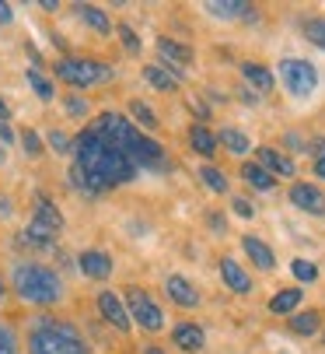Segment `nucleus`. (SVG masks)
I'll list each match as a JSON object with an SVG mask.
<instances>
[{
  "instance_id": "obj_1",
  "label": "nucleus",
  "mask_w": 325,
  "mask_h": 354,
  "mask_svg": "<svg viewBox=\"0 0 325 354\" xmlns=\"http://www.w3.org/2000/svg\"><path fill=\"white\" fill-rule=\"evenodd\" d=\"M140 176V169L130 162L126 151H119L105 133H98L91 123L74 133V158L67 169V179L84 196H101L130 186Z\"/></svg>"
},
{
  "instance_id": "obj_2",
  "label": "nucleus",
  "mask_w": 325,
  "mask_h": 354,
  "mask_svg": "<svg viewBox=\"0 0 325 354\" xmlns=\"http://www.w3.org/2000/svg\"><path fill=\"white\" fill-rule=\"evenodd\" d=\"M91 127H95L98 133H105L119 151H126L130 162H133L140 172H168V165H172V162H168V147L161 144L157 137L144 133L123 109H101V113L91 120Z\"/></svg>"
},
{
  "instance_id": "obj_3",
  "label": "nucleus",
  "mask_w": 325,
  "mask_h": 354,
  "mask_svg": "<svg viewBox=\"0 0 325 354\" xmlns=\"http://www.w3.org/2000/svg\"><path fill=\"white\" fill-rule=\"evenodd\" d=\"M8 284L11 295L21 306L35 309V313H57L67 301V281L57 267H49L39 257H21L11 263L8 270Z\"/></svg>"
},
{
  "instance_id": "obj_4",
  "label": "nucleus",
  "mask_w": 325,
  "mask_h": 354,
  "mask_svg": "<svg viewBox=\"0 0 325 354\" xmlns=\"http://www.w3.org/2000/svg\"><path fill=\"white\" fill-rule=\"evenodd\" d=\"M25 354H95V347L70 316L35 313L25 323Z\"/></svg>"
},
{
  "instance_id": "obj_5",
  "label": "nucleus",
  "mask_w": 325,
  "mask_h": 354,
  "mask_svg": "<svg viewBox=\"0 0 325 354\" xmlns=\"http://www.w3.org/2000/svg\"><path fill=\"white\" fill-rule=\"evenodd\" d=\"M52 77L60 84H67V91H91L98 84L116 81V67L105 64L98 57H84V53H70V57H57L52 60Z\"/></svg>"
},
{
  "instance_id": "obj_6",
  "label": "nucleus",
  "mask_w": 325,
  "mask_h": 354,
  "mask_svg": "<svg viewBox=\"0 0 325 354\" xmlns=\"http://www.w3.org/2000/svg\"><path fill=\"white\" fill-rule=\"evenodd\" d=\"M123 301L130 309V319H133V330H140L144 337L157 340L161 333L168 330V316H165V306L157 301V295L144 284H123Z\"/></svg>"
},
{
  "instance_id": "obj_7",
  "label": "nucleus",
  "mask_w": 325,
  "mask_h": 354,
  "mask_svg": "<svg viewBox=\"0 0 325 354\" xmlns=\"http://www.w3.org/2000/svg\"><path fill=\"white\" fill-rule=\"evenodd\" d=\"M273 71H277L280 88L294 98V102H308V98L318 91V84H322V74H318V67L308 57H280V64Z\"/></svg>"
},
{
  "instance_id": "obj_8",
  "label": "nucleus",
  "mask_w": 325,
  "mask_h": 354,
  "mask_svg": "<svg viewBox=\"0 0 325 354\" xmlns=\"http://www.w3.org/2000/svg\"><path fill=\"white\" fill-rule=\"evenodd\" d=\"M91 301H95L98 319L112 330V333H119V337H130V333H133V319H130V309H126L119 288H98Z\"/></svg>"
},
{
  "instance_id": "obj_9",
  "label": "nucleus",
  "mask_w": 325,
  "mask_h": 354,
  "mask_svg": "<svg viewBox=\"0 0 325 354\" xmlns=\"http://www.w3.org/2000/svg\"><path fill=\"white\" fill-rule=\"evenodd\" d=\"M287 204L294 211H301L304 218L322 221L325 218V186L315 179H294V183H287Z\"/></svg>"
},
{
  "instance_id": "obj_10",
  "label": "nucleus",
  "mask_w": 325,
  "mask_h": 354,
  "mask_svg": "<svg viewBox=\"0 0 325 354\" xmlns=\"http://www.w3.org/2000/svg\"><path fill=\"white\" fill-rule=\"evenodd\" d=\"M154 53H157V64H165V67L186 84V74H189V67H193V60H196V53H193L189 42H179V39H172V35H157V39H154Z\"/></svg>"
},
{
  "instance_id": "obj_11",
  "label": "nucleus",
  "mask_w": 325,
  "mask_h": 354,
  "mask_svg": "<svg viewBox=\"0 0 325 354\" xmlns=\"http://www.w3.org/2000/svg\"><path fill=\"white\" fill-rule=\"evenodd\" d=\"M203 11L213 21H224V25H255V21H262V8L248 4V0H206Z\"/></svg>"
},
{
  "instance_id": "obj_12",
  "label": "nucleus",
  "mask_w": 325,
  "mask_h": 354,
  "mask_svg": "<svg viewBox=\"0 0 325 354\" xmlns=\"http://www.w3.org/2000/svg\"><path fill=\"white\" fill-rule=\"evenodd\" d=\"M168 344H172L179 354H203V351H206V326H203L196 316H182V319L172 323Z\"/></svg>"
},
{
  "instance_id": "obj_13",
  "label": "nucleus",
  "mask_w": 325,
  "mask_h": 354,
  "mask_svg": "<svg viewBox=\"0 0 325 354\" xmlns=\"http://www.w3.org/2000/svg\"><path fill=\"white\" fill-rule=\"evenodd\" d=\"M161 291H165L168 306H175L179 313H196L203 306V291L186 277V274H165V281H161Z\"/></svg>"
},
{
  "instance_id": "obj_14",
  "label": "nucleus",
  "mask_w": 325,
  "mask_h": 354,
  "mask_svg": "<svg viewBox=\"0 0 325 354\" xmlns=\"http://www.w3.org/2000/svg\"><path fill=\"white\" fill-rule=\"evenodd\" d=\"M77 274L84 281H95V284H105L108 277L116 274V257L101 245H88L77 252Z\"/></svg>"
},
{
  "instance_id": "obj_15",
  "label": "nucleus",
  "mask_w": 325,
  "mask_h": 354,
  "mask_svg": "<svg viewBox=\"0 0 325 354\" xmlns=\"http://www.w3.org/2000/svg\"><path fill=\"white\" fill-rule=\"evenodd\" d=\"M252 158L269 172V176H277L280 183H294V179H301V169H297V162L287 155V151H280L277 144H259L255 151H252Z\"/></svg>"
},
{
  "instance_id": "obj_16",
  "label": "nucleus",
  "mask_w": 325,
  "mask_h": 354,
  "mask_svg": "<svg viewBox=\"0 0 325 354\" xmlns=\"http://www.w3.org/2000/svg\"><path fill=\"white\" fill-rule=\"evenodd\" d=\"M217 277H221V284H224L231 295H238V298L255 295V277H252V270H248L242 260L228 257V252L217 260Z\"/></svg>"
},
{
  "instance_id": "obj_17",
  "label": "nucleus",
  "mask_w": 325,
  "mask_h": 354,
  "mask_svg": "<svg viewBox=\"0 0 325 354\" xmlns=\"http://www.w3.org/2000/svg\"><path fill=\"white\" fill-rule=\"evenodd\" d=\"M238 245H242V252H245V260H248L252 270H259V274H273L277 270V252H273V245H269L262 235L245 232V235H238Z\"/></svg>"
},
{
  "instance_id": "obj_18",
  "label": "nucleus",
  "mask_w": 325,
  "mask_h": 354,
  "mask_svg": "<svg viewBox=\"0 0 325 354\" xmlns=\"http://www.w3.org/2000/svg\"><path fill=\"white\" fill-rule=\"evenodd\" d=\"M238 77H242V84H248L259 98H269L277 91V71L269 67V64H262V60H242L238 64Z\"/></svg>"
},
{
  "instance_id": "obj_19",
  "label": "nucleus",
  "mask_w": 325,
  "mask_h": 354,
  "mask_svg": "<svg viewBox=\"0 0 325 354\" xmlns=\"http://www.w3.org/2000/svg\"><path fill=\"white\" fill-rule=\"evenodd\" d=\"M186 147L193 151V155L199 162H217V155H221V144H217V130L210 123H189L186 127Z\"/></svg>"
},
{
  "instance_id": "obj_20",
  "label": "nucleus",
  "mask_w": 325,
  "mask_h": 354,
  "mask_svg": "<svg viewBox=\"0 0 325 354\" xmlns=\"http://www.w3.org/2000/svg\"><path fill=\"white\" fill-rule=\"evenodd\" d=\"M217 144H221V151H224V155H231L238 165L248 162V155L255 151L252 137H248L238 123H221V127H217Z\"/></svg>"
},
{
  "instance_id": "obj_21",
  "label": "nucleus",
  "mask_w": 325,
  "mask_h": 354,
  "mask_svg": "<svg viewBox=\"0 0 325 354\" xmlns=\"http://www.w3.org/2000/svg\"><path fill=\"white\" fill-rule=\"evenodd\" d=\"M284 326H287V333H294L297 340H315V337H322V333H325V309L308 306V309L294 313Z\"/></svg>"
},
{
  "instance_id": "obj_22",
  "label": "nucleus",
  "mask_w": 325,
  "mask_h": 354,
  "mask_svg": "<svg viewBox=\"0 0 325 354\" xmlns=\"http://www.w3.org/2000/svg\"><path fill=\"white\" fill-rule=\"evenodd\" d=\"M304 309V288L301 284H290V288H277L266 301V313L269 316H280V319H290L294 313Z\"/></svg>"
},
{
  "instance_id": "obj_23",
  "label": "nucleus",
  "mask_w": 325,
  "mask_h": 354,
  "mask_svg": "<svg viewBox=\"0 0 325 354\" xmlns=\"http://www.w3.org/2000/svg\"><path fill=\"white\" fill-rule=\"evenodd\" d=\"M28 218L32 221H39V225H46V228H52V232H63V214H60V207H57V200H52L49 193H42V189H35L32 193V204H28Z\"/></svg>"
},
{
  "instance_id": "obj_24",
  "label": "nucleus",
  "mask_w": 325,
  "mask_h": 354,
  "mask_svg": "<svg viewBox=\"0 0 325 354\" xmlns=\"http://www.w3.org/2000/svg\"><path fill=\"white\" fill-rule=\"evenodd\" d=\"M70 11H74V18H77L81 25H88L95 35H112V32H116L112 15H108L105 8H98V4H70Z\"/></svg>"
},
{
  "instance_id": "obj_25",
  "label": "nucleus",
  "mask_w": 325,
  "mask_h": 354,
  "mask_svg": "<svg viewBox=\"0 0 325 354\" xmlns=\"http://www.w3.org/2000/svg\"><path fill=\"white\" fill-rule=\"evenodd\" d=\"M238 179L248 186V193H277V186H280V179L269 176L255 158H248V162L238 165Z\"/></svg>"
},
{
  "instance_id": "obj_26",
  "label": "nucleus",
  "mask_w": 325,
  "mask_h": 354,
  "mask_svg": "<svg viewBox=\"0 0 325 354\" xmlns=\"http://www.w3.org/2000/svg\"><path fill=\"white\" fill-rule=\"evenodd\" d=\"M140 74H144V81H147L154 91H161V95H182V81H179L165 64L150 60V64H144V67H140Z\"/></svg>"
},
{
  "instance_id": "obj_27",
  "label": "nucleus",
  "mask_w": 325,
  "mask_h": 354,
  "mask_svg": "<svg viewBox=\"0 0 325 354\" xmlns=\"http://www.w3.org/2000/svg\"><path fill=\"white\" fill-rule=\"evenodd\" d=\"M311 130H304V127H287L280 137H277V147L280 151H287V155L297 162V158H311Z\"/></svg>"
},
{
  "instance_id": "obj_28",
  "label": "nucleus",
  "mask_w": 325,
  "mask_h": 354,
  "mask_svg": "<svg viewBox=\"0 0 325 354\" xmlns=\"http://www.w3.org/2000/svg\"><path fill=\"white\" fill-rule=\"evenodd\" d=\"M196 176H199V183H203L213 196H231V176H228V169H221L217 162H199Z\"/></svg>"
},
{
  "instance_id": "obj_29",
  "label": "nucleus",
  "mask_w": 325,
  "mask_h": 354,
  "mask_svg": "<svg viewBox=\"0 0 325 354\" xmlns=\"http://www.w3.org/2000/svg\"><path fill=\"white\" fill-rule=\"evenodd\" d=\"M60 102H63V113H67V120H74V123H91L98 113H95V106H91V98L84 95V91H63L60 95Z\"/></svg>"
},
{
  "instance_id": "obj_30",
  "label": "nucleus",
  "mask_w": 325,
  "mask_h": 354,
  "mask_svg": "<svg viewBox=\"0 0 325 354\" xmlns=\"http://www.w3.org/2000/svg\"><path fill=\"white\" fill-rule=\"evenodd\" d=\"M123 113H126V116H130L144 133H150V137H154V133H161V116L144 102V98H126V109H123Z\"/></svg>"
},
{
  "instance_id": "obj_31",
  "label": "nucleus",
  "mask_w": 325,
  "mask_h": 354,
  "mask_svg": "<svg viewBox=\"0 0 325 354\" xmlns=\"http://www.w3.org/2000/svg\"><path fill=\"white\" fill-rule=\"evenodd\" d=\"M297 32H301V39L308 46H315V49L325 53V15H301L297 18Z\"/></svg>"
},
{
  "instance_id": "obj_32",
  "label": "nucleus",
  "mask_w": 325,
  "mask_h": 354,
  "mask_svg": "<svg viewBox=\"0 0 325 354\" xmlns=\"http://www.w3.org/2000/svg\"><path fill=\"white\" fill-rule=\"evenodd\" d=\"M18 144H21V151H25L28 162H42V158L49 155L46 137H42L35 127H21V130H18Z\"/></svg>"
},
{
  "instance_id": "obj_33",
  "label": "nucleus",
  "mask_w": 325,
  "mask_h": 354,
  "mask_svg": "<svg viewBox=\"0 0 325 354\" xmlns=\"http://www.w3.org/2000/svg\"><path fill=\"white\" fill-rule=\"evenodd\" d=\"M0 354H25V330L14 319H0Z\"/></svg>"
},
{
  "instance_id": "obj_34",
  "label": "nucleus",
  "mask_w": 325,
  "mask_h": 354,
  "mask_svg": "<svg viewBox=\"0 0 325 354\" xmlns=\"http://www.w3.org/2000/svg\"><path fill=\"white\" fill-rule=\"evenodd\" d=\"M42 137H46V147L57 158H74V133H67L63 127H49Z\"/></svg>"
},
{
  "instance_id": "obj_35",
  "label": "nucleus",
  "mask_w": 325,
  "mask_h": 354,
  "mask_svg": "<svg viewBox=\"0 0 325 354\" xmlns=\"http://www.w3.org/2000/svg\"><path fill=\"white\" fill-rule=\"evenodd\" d=\"M25 81H28V88L35 91L39 102H46V106H49L52 98H57V84H52V81H49V77H46L39 67H28V71H25Z\"/></svg>"
},
{
  "instance_id": "obj_36",
  "label": "nucleus",
  "mask_w": 325,
  "mask_h": 354,
  "mask_svg": "<svg viewBox=\"0 0 325 354\" xmlns=\"http://www.w3.org/2000/svg\"><path fill=\"white\" fill-rule=\"evenodd\" d=\"M116 35H119V46L126 57H140L144 53V39L137 35V28L130 21H116Z\"/></svg>"
},
{
  "instance_id": "obj_37",
  "label": "nucleus",
  "mask_w": 325,
  "mask_h": 354,
  "mask_svg": "<svg viewBox=\"0 0 325 354\" xmlns=\"http://www.w3.org/2000/svg\"><path fill=\"white\" fill-rule=\"evenodd\" d=\"M308 172L315 183H325V133H315L311 137V162H308Z\"/></svg>"
},
{
  "instance_id": "obj_38",
  "label": "nucleus",
  "mask_w": 325,
  "mask_h": 354,
  "mask_svg": "<svg viewBox=\"0 0 325 354\" xmlns=\"http://www.w3.org/2000/svg\"><path fill=\"white\" fill-rule=\"evenodd\" d=\"M290 274H294V281L304 288V284H318V277H322V270H318V263L315 260H304V257H294L290 260Z\"/></svg>"
},
{
  "instance_id": "obj_39",
  "label": "nucleus",
  "mask_w": 325,
  "mask_h": 354,
  "mask_svg": "<svg viewBox=\"0 0 325 354\" xmlns=\"http://www.w3.org/2000/svg\"><path fill=\"white\" fill-rule=\"evenodd\" d=\"M228 204H231V211L242 218V221H252L255 214H259V207H255V200L248 196V193H231L228 196Z\"/></svg>"
},
{
  "instance_id": "obj_40",
  "label": "nucleus",
  "mask_w": 325,
  "mask_h": 354,
  "mask_svg": "<svg viewBox=\"0 0 325 354\" xmlns=\"http://www.w3.org/2000/svg\"><path fill=\"white\" fill-rule=\"evenodd\" d=\"M206 221H210V228H213L217 235H224V232H228V218H224V214H217V211H206Z\"/></svg>"
},
{
  "instance_id": "obj_41",
  "label": "nucleus",
  "mask_w": 325,
  "mask_h": 354,
  "mask_svg": "<svg viewBox=\"0 0 325 354\" xmlns=\"http://www.w3.org/2000/svg\"><path fill=\"white\" fill-rule=\"evenodd\" d=\"M0 144H4V147H14L18 144V130L11 123H0Z\"/></svg>"
},
{
  "instance_id": "obj_42",
  "label": "nucleus",
  "mask_w": 325,
  "mask_h": 354,
  "mask_svg": "<svg viewBox=\"0 0 325 354\" xmlns=\"http://www.w3.org/2000/svg\"><path fill=\"white\" fill-rule=\"evenodd\" d=\"M238 102H245V106H259L262 102V98L248 88V84H238Z\"/></svg>"
},
{
  "instance_id": "obj_43",
  "label": "nucleus",
  "mask_w": 325,
  "mask_h": 354,
  "mask_svg": "<svg viewBox=\"0 0 325 354\" xmlns=\"http://www.w3.org/2000/svg\"><path fill=\"white\" fill-rule=\"evenodd\" d=\"M11 25H14V8L8 0H0V28H11Z\"/></svg>"
},
{
  "instance_id": "obj_44",
  "label": "nucleus",
  "mask_w": 325,
  "mask_h": 354,
  "mask_svg": "<svg viewBox=\"0 0 325 354\" xmlns=\"http://www.w3.org/2000/svg\"><path fill=\"white\" fill-rule=\"evenodd\" d=\"M137 354H172L165 344H161V340H147V344H140V351Z\"/></svg>"
},
{
  "instance_id": "obj_45",
  "label": "nucleus",
  "mask_w": 325,
  "mask_h": 354,
  "mask_svg": "<svg viewBox=\"0 0 325 354\" xmlns=\"http://www.w3.org/2000/svg\"><path fill=\"white\" fill-rule=\"evenodd\" d=\"M8 218H14V200L8 193H0V221H8Z\"/></svg>"
},
{
  "instance_id": "obj_46",
  "label": "nucleus",
  "mask_w": 325,
  "mask_h": 354,
  "mask_svg": "<svg viewBox=\"0 0 325 354\" xmlns=\"http://www.w3.org/2000/svg\"><path fill=\"white\" fill-rule=\"evenodd\" d=\"M39 8H42V11H60L63 4H60V0H39Z\"/></svg>"
},
{
  "instance_id": "obj_47",
  "label": "nucleus",
  "mask_w": 325,
  "mask_h": 354,
  "mask_svg": "<svg viewBox=\"0 0 325 354\" xmlns=\"http://www.w3.org/2000/svg\"><path fill=\"white\" fill-rule=\"evenodd\" d=\"M0 123H11V106L0 98Z\"/></svg>"
},
{
  "instance_id": "obj_48",
  "label": "nucleus",
  "mask_w": 325,
  "mask_h": 354,
  "mask_svg": "<svg viewBox=\"0 0 325 354\" xmlns=\"http://www.w3.org/2000/svg\"><path fill=\"white\" fill-rule=\"evenodd\" d=\"M8 288H11V284H8V277L0 274V306H4V301H8Z\"/></svg>"
},
{
  "instance_id": "obj_49",
  "label": "nucleus",
  "mask_w": 325,
  "mask_h": 354,
  "mask_svg": "<svg viewBox=\"0 0 325 354\" xmlns=\"http://www.w3.org/2000/svg\"><path fill=\"white\" fill-rule=\"evenodd\" d=\"M4 162H8V147H4V144H0V165H4Z\"/></svg>"
},
{
  "instance_id": "obj_50",
  "label": "nucleus",
  "mask_w": 325,
  "mask_h": 354,
  "mask_svg": "<svg viewBox=\"0 0 325 354\" xmlns=\"http://www.w3.org/2000/svg\"><path fill=\"white\" fill-rule=\"evenodd\" d=\"M322 344H325V333H322Z\"/></svg>"
}]
</instances>
